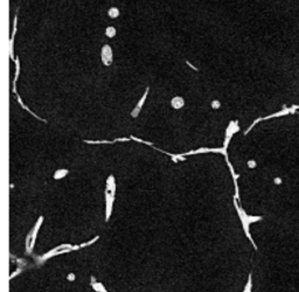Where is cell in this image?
Returning <instances> with one entry per match:
<instances>
[{
  "mask_svg": "<svg viewBox=\"0 0 299 292\" xmlns=\"http://www.w3.org/2000/svg\"><path fill=\"white\" fill-rule=\"evenodd\" d=\"M234 206H235V208H236V211H237V214H238V217H240V220H241V223H242V227H243V230H244V233H245V236L248 237V240L251 242V244L254 245V249L255 250H257V245H256V243H255V241L252 240V237H251V234H250V224L251 223H254V222H258V221H261L263 217L262 216H252V215H248L247 213H245V210L240 206V202L236 200V199H234Z\"/></svg>",
  "mask_w": 299,
  "mask_h": 292,
  "instance_id": "cell-1",
  "label": "cell"
},
{
  "mask_svg": "<svg viewBox=\"0 0 299 292\" xmlns=\"http://www.w3.org/2000/svg\"><path fill=\"white\" fill-rule=\"evenodd\" d=\"M104 194H105V221L107 222L112 214L115 196H116V179L112 174H110L106 179V186H105Z\"/></svg>",
  "mask_w": 299,
  "mask_h": 292,
  "instance_id": "cell-2",
  "label": "cell"
},
{
  "mask_svg": "<svg viewBox=\"0 0 299 292\" xmlns=\"http://www.w3.org/2000/svg\"><path fill=\"white\" fill-rule=\"evenodd\" d=\"M42 222H43V216H40L36 221L35 226L33 227V229L27 234V237H26V252L27 254H32V251L34 249L36 236H37V233L40 230V227H41Z\"/></svg>",
  "mask_w": 299,
  "mask_h": 292,
  "instance_id": "cell-3",
  "label": "cell"
},
{
  "mask_svg": "<svg viewBox=\"0 0 299 292\" xmlns=\"http://www.w3.org/2000/svg\"><path fill=\"white\" fill-rule=\"evenodd\" d=\"M73 250H74V245H71V244H69V243L61 244V245H59V247L52 249L50 251L46 252V254L42 255L41 257H39L37 261H39L40 264H42L45 261H47V259H49V258H52V257H54V256H57V255H61V254H66V252H69V251H73Z\"/></svg>",
  "mask_w": 299,
  "mask_h": 292,
  "instance_id": "cell-4",
  "label": "cell"
},
{
  "mask_svg": "<svg viewBox=\"0 0 299 292\" xmlns=\"http://www.w3.org/2000/svg\"><path fill=\"white\" fill-rule=\"evenodd\" d=\"M240 131V126H238V120H231L229 123V125L227 126V130H225V137H224V143H223V148L227 150L233 136Z\"/></svg>",
  "mask_w": 299,
  "mask_h": 292,
  "instance_id": "cell-5",
  "label": "cell"
},
{
  "mask_svg": "<svg viewBox=\"0 0 299 292\" xmlns=\"http://www.w3.org/2000/svg\"><path fill=\"white\" fill-rule=\"evenodd\" d=\"M100 60L104 66H110L113 61V53L109 45H104L100 49Z\"/></svg>",
  "mask_w": 299,
  "mask_h": 292,
  "instance_id": "cell-6",
  "label": "cell"
},
{
  "mask_svg": "<svg viewBox=\"0 0 299 292\" xmlns=\"http://www.w3.org/2000/svg\"><path fill=\"white\" fill-rule=\"evenodd\" d=\"M147 94H148V88H146V91L144 93V95H143V97L139 99V102L137 103V105L134 106V109L131 111V117H133V118H136L138 115H139V112H140V110H141V107H143V105H144V103H145V100H146V97H147Z\"/></svg>",
  "mask_w": 299,
  "mask_h": 292,
  "instance_id": "cell-7",
  "label": "cell"
},
{
  "mask_svg": "<svg viewBox=\"0 0 299 292\" xmlns=\"http://www.w3.org/2000/svg\"><path fill=\"white\" fill-rule=\"evenodd\" d=\"M90 286L93 288V290L95 292H107V290L105 289V286L102 283L97 282L94 276L90 277Z\"/></svg>",
  "mask_w": 299,
  "mask_h": 292,
  "instance_id": "cell-8",
  "label": "cell"
},
{
  "mask_svg": "<svg viewBox=\"0 0 299 292\" xmlns=\"http://www.w3.org/2000/svg\"><path fill=\"white\" fill-rule=\"evenodd\" d=\"M171 105H172V107H173V109L179 110V109H181V107H184V106H185V99H184L182 97H180V96H175V97L172 98V100H171Z\"/></svg>",
  "mask_w": 299,
  "mask_h": 292,
  "instance_id": "cell-9",
  "label": "cell"
},
{
  "mask_svg": "<svg viewBox=\"0 0 299 292\" xmlns=\"http://www.w3.org/2000/svg\"><path fill=\"white\" fill-rule=\"evenodd\" d=\"M68 173H69V171H68V170H66V168H61V170H57V171L54 173L53 178H54L55 180H60V179L64 178Z\"/></svg>",
  "mask_w": 299,
  "mask_h": 292,
  "instance_id": "cell-10",
  "label": "cell"
},
{
  "mask_svg": "<svg viewBox=\"0 0 299 292\" xmlns=\"http://www.w3.org/2000/svg\"><path fill=\"white\" fill-rule=\"evenodd\" d=\"M107 15H109L111 19H116V18L119 16V9H118L117 7H111V8H109V11H107Z\"/></svg>",
  "mask_w": 299,
  "mask_h": 292,
  "instance_id": "cell-11",
  "label": "cell"
},
{
  "mask_svg": "<svg viewBox=\"0 0 299 292\" xmlns=\"http://www.w3.org/2000/svg\"><path fill=\"white\" fill-rule=\"evenodd\" d=\"M252 291V275L249 274V277H248V282L243 289V292H251Z\"/></svg>",
  "mask_w": 299,
  "mask_h": 292,
  "instance_id": "cell-12",
  "label": "cell"
},
{
  "mask_svg": "<svg viewBox=\"0 0 299 292\" xmlns=\"http://www.w3.org/2000/svg\"><path fill=\"white\" fill-rule=\"evenodd\" d=\"M116 33H117V30H116V28L112 27V26H109V27L105 29V35H106L107 37H113V36H116Z\"/></svg>",
  "mask_w": 299,
  "mask_h": 292,
  "instance_id": "cell-13",
  "label": "cell"
},
{
  "mask_svg": "<svg viewBox=\"0 0 299 292\" xmlns=\"http://www.w3.org/2000/svg\"><path fill=\"white\" fill-rule=\"evenodd\" d=\"M220 106H221V103L218 100H213L211 102V107L213 109H218Z\"/></svg>",
  "mask_w": 299,
  "mask_h": 292,
  "instance_id": "cell-14",
  "label": "cell"
},
{
  "mask_svg": "<svg viewBox=\"0 0 299 292\" xmlns=\"http://www.w3.org/2000/svg\"><path fill=\"white\" fill-rule=\"evenodd\" d=\"M248 165H249V167H250V168H252V167H255V166H256V163H255L254 160H250V161L248 163Z\"/></svg>",
  "mask_w": 299,
  "mask_h": 292,
  "instance_id": "cell-15",
  "label": "cell"
},
{
  "mask_svg": "<svg viewBox=\"0 0 299 292\" xmlns=\"http://www.w3.org/2000/svg\"><path fill=\"white\" fill-rule=\"evenodd\" d=\"M75 278H76L75 274H69V276H68V279H69V281H74Z\"/></svg>",
  "mask_w": 299,
  "mask_h": 292,
  "instance_id": "cell-16",
  "label": "cell"
},
{
  "mask_svg": "<svg viewBox=\"0 0 299 292\" xmlns=\"http://www.w3.org/2000/svg\"><path fill=\"white\" fill-rule=\"evenodd\" d=\"M275 182H276V184H281V179H279V178L275 179Z\"/></svg>",
  "mask_w": 299,
  "mask_h": 292,
  "instance_id": "cell-17",
  "label": "cell"
}]
</instances>
